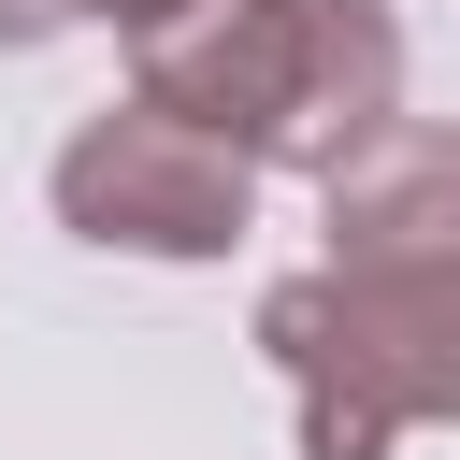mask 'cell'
<instances>
[{"mask_svg": "<svg viewBox=\"0 0 460 460\" xmlns=\"http://www.w3.org/2000/svg\"><path fill=\"white\" fill-rule=\"evenodd\" d=\"M129 101L216 129L259 172H345L402 115V29L388 0H187L129 43Z\"/></svg>", "mask_w": 460, "mask_h": 460, "instance_id": "cell-1", "label": "cell"}, {"mask_svg": "<svg viewBox=\"0 0 460 460\" xmlns=\"http://www.w3.org/2000/svg\"><path fill=\"white\" fill-rule=\"evenodd\" d=\"M259 345L302 402V460H388L460 417V259H316L259 288Z\"/></svg>", "mask_w": 460, "mask_h": 460, "instance_id": "cell-2", "label": "cell"}, {"mask_svg": "<svg viewBox=\"0 0 460 460\" xmlns=\"http://www.w3.org/2000/svg\"><path fill=\"white\" fill-rule=\"evenodd\" d=\"M43 201H58V230L101 244V259H230V244L259 230V158H230L216 129H187V115H158V101H115V115H86V129L58 144Z\"/></svg>", "mask_w": 460, "mask_h": 460, "instance_id": "cell-3", "label": "cell"}, {"mask_svg": "<svg viewBox=\"0 0 460 460\" xmlns=\"http://www.w3.org/2000/svg\"><path fill=\"white\" fill-rule=\"evenodd\" d=\"M58 29H86V0H0V58H29V43H58Z\"/></svg>", "mask_w": 460, "mask_h": 460, "instance_id": "cell-4", "label": "cell"}, {"mask_svg": "<svg viewBox=\"0 0 460 460\" xmlns=\"http://www.w3.org/2000/svg\"><path fill=\"white\" fill-rule=\"evenodd\" d=\"M187 0H86V29H115V43H144V29H172Z\"/></svg>", "mask_w": 460, "mask_h": 460, "instance_id": "cell-5", "label": "cell"}]
</instances>
